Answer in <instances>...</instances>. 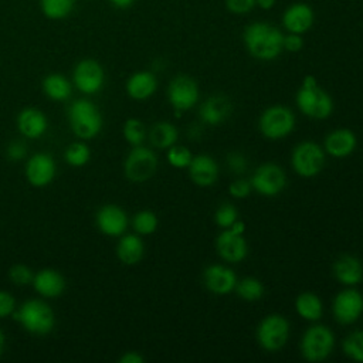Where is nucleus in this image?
<instances>
[{
	"label": "nucleus",
	"instance_id": "nucleus-1",
	"mask_svg": "<svg viewBox=\"0 0 363 363\" xmlns=\"http://www.w3.org/2000/svg\"><path fill=\"white\" fill-rule=\"evenodd\" d=\"M242 41L251 57L259 61H272L284 51V34L267 21H254L242 33Z\"/></svg>",
	"mask_w": 363,
	"mask_h": 363
},
{
	"label": "nucleus",
	"instance_id": "nucleus-2",
	"mask_svg": "<svg viewBox=\"0 0 363 363\" xmlns=\"http://www.w3.org/2000/svg\"><path fill=\"white\" fill-rule=\"evenodd\" d=\"M295 102L301 113L306 118L322 121L333 112L332 96L318 84L313 75H306L296 91Z\"/></svg>",
	"mask_w": 363,
	"mask_h": 363
},
{
	"label": "nucleus",
	"instance_id": "nucleus-3",
	"mask_svg": "<svg viewBox=\"0 0 363 363\" xmlns=\"http://www.w3.org/2000/svg\"><path fill=\"white\" fill-rule=\"evenodd\" d=\"M335 347V333L326 325H311L302 335L299 352L306 362L318 363L326 360Z\"/></svg>",
	"mask_w": 363,
	"mask_h": 363
},
{
	"label": "nucleus",
	"instance_id": "nucleus-4",
	"mask_svg": "<svg viewBox=\"0 0 363 363\" xmlns=\"http://www.w3.org/2000/svg\"><path fill=\"white\" fill-rule=\"evenodd\" d=\"M296 125L295 113L284 105H272L264 109L258 119V129L265 139L281 140L289 136Z\"/></svg>",
	"mask_w": 363,
	"mask_h": 363
},
{
	"label": "nucleus",
	"instance_id": "nucleus-5",
	"mask_svg": "<svg viewBox=\"0 0 363 363\" xmlns=\"http://www.w3.org/2000/svg\"><path fill=\"white\" fill-rule=\"evenodd\" d=\"M289 333V322L281 313H269L264 316L255 329V337L259 347L269 353L281 350L286 345Z\"/></svg>",
	"mask_w": 363,
	"mask_h": 363
},
{
	"label": "nucleus",
	"instance_id": "nucleus-6",
	"mask_svg": "<svg viewBox=\"0 0 363 363\" xmlns=\"http://www.w3.org/2000/svg\"><path fill=\"white\" fill-rule=\"evenodd\" d=\"M72 132L81 139H92L102 129L99 109L88 99H77L68 109Z\"/></svg>",
	"mask_w": 363,
	"mask_h": 363
},
{
	"label": "nucleus",
	"instance_id": "nucleus-7",
	"mask_svg": "<svg viewBox=\"0 0 363 363\" xmlns=\"http://www.w3.org/2000/svg\"><path fill=\"white\" fill-rule=\"evenodd\" d=\"M326 163L323 147L312 140H303L295 145L291 153V164L294 172L305 179L318 176Z\"/></svg>",
	"mask_w": 363,
	"mask_h": 363
},
{
	"label": "nucleus",
	"instance_id": "nucleus-8",
	"mask_svg": "<svg viewBox=\"0 0 363 363\" xmlns=\"http://www.w3.org/2000/svg\"><path fill=\"white\" fill-rule=\"evenodd\" d=\"M14 319L18 320L27 332L34 335H47L55 325L52 309L40 299L24 302L14 313Z\"/></svg>",
	"mask_w": 363,
	"mask_h": 363
},
{
	"label": "nucleus",
	"instance_id": "nucleus-9",
	"mask_svg": "<svg viewBox=\"0 0 363 363\" xmlns=\"http://www.w3.org/2000/svg\"><path fill=\"white\" fill-rule=\"evenodd\" d=\"M245 223L237 220L231 227L224 228L216 238V251L218 257L230 264H238L248 254V242L244 237Z\"/></svg>",
	"mask_w": 363,
	"mask_h": 363
},
{
	"label": "nucleus",
	"instance_id": "nucleus-10",
	"mask_svg": "<svg viewBox=\"0 0 363 363\" xmlns=\"http://www.w3.org/2000/svg\"><path fill=\"white\" fill-rule=\"evenodd\" d=\"M200 99L199 84L194 78L180 74L172 78L167 86V101L176 113L193 109Z\"/></svg>",
	"mask_w": 363,
	"mask_h": 363
},
{
	"label": "nucleus",
	"instance_id": "nucleus-11",
	"mask_svg": "<svg viewBox=\"0 0 363 363\" xmlns=\"http://www.w3.org/2000/svg\"><path fill=\"white\" fill-rule=\"evenodd\" d=\"M157 164V156L152 149L142 145L133 146L123 164L125 176L133 183H143L156 173Z\"/></svg>",
	"mask_w": 363,
	"mask_h": 363
},
{
	"label": "nucleus",
	"instance_id": "nucleus-12",
	"mask_svg": "<svg viewBox=\"0 0 363 363\" xmlns=\"http://www.w3.org/2000/svg\"><path fill=\"white\" fill-rule=\"evenodd\" d=\"M250 182L259 196L275 197L286 186V173L277 163H262L255 169Z\"/></svg>",
	"mask_w": 363,
	"mask_h": 363
},
{
	"label": "nucleus",
	"instance_id": "nucleus-13",
	"mask_svg": "<svg viewBox=\"0 0 363 363\" xmlns=\"http://www.w3.org/2000/svg\"><path fill=\"white\" fill-rule=\"evenodd\" d=\"M332 313L340 325L354 323L363 313V295L353 286H346L333 298Z\"/></svg>",
	"mask_w": 363,
	"mask_h": 363
},
{
	"label": "nucleus",
	"instance_id": "nucleus-14",
	"mask_svg": "<svg viewBox=\"0 0 363 363\" xmlns=\"http://www.w3.org/2000/svg\"><path fill=\"white\" fill-rule=\"evenodd\" d=\"M235 272L223 264H211L203 271V284L214 295H228L237 284Z\"/></svg>",
	"mask_w": 363,
	"mask_h": 363
},
{
	"label": "nucleus",
	"instance_id": "nucleus-15",
	"mask_svg": "<svg viewBox=\"0 0 363 363\" xmlns=\"http://www.w3.org/2000/svg\"><path fill=\"white\" fill-rule=\"evenodd\" d=\"M105 74L102 67L94 60H82L74 69L75 86L84 94H96L104 86Z\"/></svg>",
	"mask_w": 363,
	"mask_h": 363
},
{
	"label": "nucleus",
	"instance_id": "nucleus-16",
	"mask_svg": "<svg viewBox=\"0 0 363 363\" xmlns=\"http://www.w3.org/2000/svg\"><path fill=\"white\" fill-rule=\"evenodd\" d=\"M55 176V162L48 153L33 155L26 164V177L34 187H44Z\"/></svg>",
	"mask_w": 363,
	"mask_h": 363
},
{
	"label": "nucleus",
	"instance_id": "nucleus-17",
	"mask_svg": "<svg viewBox=\"0 0 363 363\" xmlns=\"http://www.w3.org/2000/svg\"><path fill=\"white\" fill-rule=\"evenodd\" d=\"M315 21V13L308 3H292L282 14V26L288 33L305 34L309 31Z\"/></svg>",
	"mask_w": 363,
	"mask_h": 363
},
{
	"label": "nucleus",
	"instance_id": "nucleus-18",
	"mask_svg": "<svg viewBox=\"0 0 363 363\" xmlns=\"http://www.w3.org/2000/svg\"><path fill=\"white\" fill-rule=\"evenodd\" d=\"M190 180L199 187H210L218 179V164L216 159L210 155L200 153L193 156L190 164L187 166Z\"/></svg>",
	"mask_w": 363,
	"mask_h": 363
},
{
	"label": "nucleus",
	"instance_id": "nucleus-19",
	"mask_svg": "<svg viewBox=\"0 0 363 363\" xmlns=\"http://www.w3.org/2000/svg\"><path fill=\"white\" fill-rule=\"evenodd\" d=\"M357 146V138L353 130L347 128H339L329 132L323 140V150L326 155L335 159H343L350 156Z\"/></svg>",
	"mask_w": 363,
	"mask_h": 363
},
{
	"label": "nucleus",
	"instance_id": "nucleus-20",
	"mask_svg": "<svg viewBox=\"0 0 363 363\" xmlns=\"http://www.w3.org/2000/svg\"><path fill=\"white\" fill-rule=\"evenodd\" d=\"M96 225L105 235L119 237L128 227V216L119 206L105 204L96 213Z\"/></svg>",
	"mask_w": 363,
	"mask_h": 363
},
{
	"label": "nucleus",
	"instance_id": "nucleus-21",
	"mask_svg": "<svg viewBox=\"0 0 363 363\" xmlns=\"http://www.w3.org/2000/svg\"><path fill=\"white\" fill-rule=\"evenodd\" d=\"M231 102L224 95H211L208 96L199 108V118L201 123L210 126H218L231 113Z\"/></svg>",
	"mask_w": 363,
	"mask_h": 363
},
{
	"label": "nucleus",
	"instance_id": "nucleus-22",
	"mask_svg": "<svg viewBox=\"0 0 363 363\" xmlns=\"http://www.w3.org/2000/svg\"><path fill=\"white\" fill-rule=\"evenodd\" d=\"M333 277L345 286H354L363 281V264L354 255H340L332 267Z\"/></svg>",
	"mask_w": 363,
	"mask_h": 363
},
{
	"label": "nucleus",
	"instance_id": "nucleus-23",
	"mask_svg": "<svg viewBox=\"0 0 363 363\" xmlns=\"http://www.w3.org/2000/svg\"><path fill=\"white\" fill-rule=\"evenodd\" d=\"M17 128L23 136L37 139L45 133L48 122L45 115L40 109L26 108L18 113Z\"/></svg>",
	"mask_w": 363,
	"mask_h": 363
},
{
	"label": "nucleus",
	"instance_id": "nucleus-24",
	"mask_svg": "<svg viewBox=\"0 0 363 363\" xmlns=\"http://www.w3.org/2000/svg\"><path fill=\"white\" fill-rule=\"evenodd\" d=\"M157 89L156 75L150 71H138L126 81V92L132 99L145 101Z\"/></svg>",
	"mask_w": 363,
	"mask_h": 363
},
{
	"label": "nucleus",
	"instance_id": "nucleus-25",
	"mask_svg": "<svg viewBox=\"0 0 363 363\" xmlns=\"http://www.w3.org/2000/svg\"><path fill=\"white\" fill-rule=\"evenodd\" d=\"M31 284L34 285V289L45 298L60 296L65 288V281L62 275L52 268H44L38 271L34 275Z\"/></svg>",
	"mask_w": 363,
	"mask_h": 363
},
{
	"label": "nucleus",
	"instance_id": "nucleus-26",
	"mask_svg": "<svg viewBox=\"0 0 363 363\" xmlns=\"http://www.w3.org/2000/svg\"><path fill=\"white\" fill-rule=\"evenodd\" d=\"M145 254V244L138 234H125L121 237L116 255L125 265H135L142 261Z\"/></svg>",
	"mask_w": 363,
	"mask_h": 363
},
{
	"label": "nucleus",
	"instance_id": "nucleus-27",
	"mask_svg": "<svg viewBox=\"0 0 363 363\" xmlns=\"http://www.w3.org/2000/svg\"><path fill=\"white\" fill-rule=\"evenodd\" d=\"M295 311L302 319L318 322L323 315V303L315 292L303 291L295 299Z\"/></svg>",
	"mask_w": 363,
	"mask_h": 363
},
{
	"label": "nucleus",
	"instance_id": "nucleus-28",
	"mask_svg": "<svg viewBox=\"0 0 363 363\" xmlns=\"http://www.w3.org/2000/svg\"><path fill=\"white\" fill-rule=\"evenodd\" d=\"M149 142L156 149H169L179 139L177 128L167 121L156 122L149 130Z\"/></svg>",
	"mask_w": 363,
	"mask_h": 363
},
{
	"label": "nucleus",
	"instance_id": "nucleus-29",
	"mask_svg": "<svg viewBox=\"0 0 363 363\" xmlns=\"http://www.w3.org/2000/svg\"><path fill=\"white\" fill-rule=\"evenodd\" d=\"M43 89L45 95L54 101H65L71 95V85L61 74H51L44 78Z\"/></svg>",
	"mask_w": 363,
	"mask_h": 363
},
{
	"label": "nucleus",
	"instance_id": "nucleus-30",
	"mask_svg": "<svg viewBox=\"0 0 363 363\" xmlns=\"http://www.w3.org/2000/svg\"><path fill=\"white\" fill-rule=\"evenodd\" d=\"M234 291L238 298H241L247 302H254L264 296L265 288H264V284L258 278L245 277V278L237 281Z\"/></svg>",
	"mask_w": 363,
	"mask_h": 363
},
{
	"label": "nucleus",
	"instance_id": "nucleus-31",
	"mask_svg": "<svg viewBox=\"0 0 363 363\" xmlns=\"http://www.w3.org/2000/svg\"><path fill=\"white\" fill-rule=\"evenodd\" d=\"M345 356L357 363H363V329L349 333L342 342Z\"/></svg>",
	"mask_w": 363,
	"mask_h": 363
},
{
	"label": "nucleus",
	"instance_id": "nucleus-32",
	"mask_svg": "<svg viewBox=\"0 0 363 363\" xmlns=\"http://www.w3.org/2000/svg\"><path fill=\"white\" fill-rule=\"evenodd\" d=\"M157 216L150 210L138 211L132 218V227L139 235H149L157 230Z\"/></svg>",
	"mask_w": 363,
	"mask_h": 363
},
{
	"label": "nucleus",
	"instance_id": "nucleus-33",
	"mask_svg": "<svg viewBox=\"0 0 363 363\" xmlns=\"http://www.w3.org/2000/svg\"><path fill=\"white\" fill-rule=\"evenodd\" d=\"M122 132H123V138L126 139V142L132 146L142 145L143 140L146 139V128H145L143 122L136 118L126 119V122L123 123Z\"/></svg>",
	"mask_w": 363,
	"mask_h": 363
},
{
	"label": "nucleus",
	"instance_id": "nucleus-34",
	"mask_svg": "<svg viewBox=\"0 0 363 363\" xmlns=\"http://www.w3.org/2000/svg\"><path fill=\"white\" fill-rule=\"evenodd\" d=\"M74 0H41L43 13L50 18H64L71 13Z\"/></svg>",
	"mask_w": 363,
	"mask_h": 363
},
{
	"label": "nucleus",
	"instance_id": "nucleus-35",
	"mask_svg": "<svg viewBox=\"0 0 363 363\" xmlns=\"http://www.w3.org/2000/svg\"><path fill=\"white\" fill-rule=\"evenodd\" d=\"M64 157H65L67 163H69L71 166L79 167V166H84L85 163H88V160L91 157V150L85 143L74 142L67 147Z\"/></svg>",
	"mask_w": 363,
	"mask_h": 363
},
{
	"label": "nucleus",
	"instance_id": "nucleus-36",
	"mask_svg": "<svg viewBox=\"0 0 363 363\" xmlns=\"http://www.w3.org/2000/svg\"><path fill=\"white\" fill-rule=\"evenodd\" d=\"M166 157H167V162L170 166H173L176 169H187V166L190 164V162L193 159V155L186 146L174 143L173 146H170L167 149Z\"/></svg>",
	"mask_w": 363,
	"mask_h": 363
},
{
	"label": "nucleus",
	"instance_id": "nucleus-37",
	"mask_svg": "<svg viewBox=\"0 0 363 363\" xmlns=\"http://www.w3.org/2000/svg\"><path fill=\"white\" fill-rule=\"evenodd\" d=\"M238 220V210L231 203H223L214 213V223L221 228L231 227Z\"/></svg>",
	"mask_w": 363,
	"mask_h": 363
},
{
	"label": "nucleus",
	"instance_id": "nucleus-38",
	"mask_svg": "<svg viewBox=\"0 0 363 363\" xmlns=\"http://www.w3.org/2000/svg\"><path fill=\"white\" fill-rule=\"evenodd\" d=\"M9 278L14 285H27L33 282V271L23 264H16L9 269Z\"/></svg>",
	"mask_w": 363,
	"mask_h": 363
},
{
	"label": "nucleus",
	"instance_id": "nucleus-39",
	"mask_svg": "<svg viewBox=\"0 0 363 363\" xmlns=\"http://www.w3.org/2000/svg\"><path fill=\"white\" fill-rule=\"evenodd\" d=\"M227 167L234 174H242L248 167L247 157L240 152H230L225 157Z\"/></svg>",
	"mask_w": 363,
	"mask_h": 363
},
{
	"label": "nucleus",
	"instance_id": "nucleus-40",
	"mask_svg": "<svg viewBox=\"0 0 363 363\" xmlns=\"http://www.w3.org/2000/svg\"><path fill=\"white\" fill-rule=\"evenodd\" d=\"M252 186L250 180L245 179H237L228 184V193L234 199H245L251 194Z\"/></svg>",
	"mask_w": 363,
	"mask_h": 363
},
{
	"label": "nucleus",
	"instance_id": "nucleus-41",
	"mask_svg": "<svg viewBox=\"0 0 363 363\" xmlns=\"http://www.w3.org/2000/svg\"><path fill=\"white\" fill-rule=\"evenodd\" d=\"M255 6V0H225V7L233 14L250 13Z\"/></svg>",
	"mask_w": 363,
	"mask_h": 363
},
{
	"label": "nucleus",
	"instance_id": "nucleus-42",
	"mask_svg": "<svg viewBox=\"0 0 363 363\" xmlns=\"http://www.w3.org/2000/svg\"><path fill=\"white\" fill-rule=\"evenodd\" d=\"M284 50L289 51V52H298L303 48V38L302 34H295V33H289L288 35H284Z\"/></svg>",
	"mask_w": 363,
	"mask_h": 363
},
{
	"label": "nucleus",
	"instance_id": "nucleus-43",
	"mask_svg": "<svg viewBox=\"0 0 363 363\" xmlns=\"http://www.w3.org/2000/svg\"><path fill=\"white\" fill-rule=\"evenodd\" d=\"M16 306L14 298L7 291H0V318H6L13 313Z\"/></svg>",
	"mask_w": 363,
	"mask_h": 363
},
{
	"label": "nucleus",
	"instance_id": "nucleus-44",
	"mask_svg": "<svg viewBox=\"0 0 363 363\" xmlns=\"http://www.w3.org/2000/svg\"><path fill=\"white\" fill-rule=\"evenodd\" d=\"M7 156L10 160H14V162L21 160L26 156V145L18 140L10 143L7 147Z\"/></svg>",
	"mask_w": 363,
	"mask_h": 363
},
{
	"label": "nucleus",
	"instance_id": "nucleus-45",
	"mask_svg": "<svg viewBox=\"0 0 363 363\" xmlns=\"http://www.w3.org/2000/svg\"><path fill=\"white\" fill-rule=\"evenodd\" d=\"M145 357L138 352H126L119 357V363H143Z\"/></svg>",
	"mask_w": 363,
	"mask_h": 363
},
{
	"label": "nucleus",
	"instance_id": "nucleus-46",
	"mask_svg": "<svg viewBox=\"0 0 363 363\" xmlns=\"http://www.w3.org/2000/svg\"><path fill=\"white\" fill-rule=\"evenodd\" d=\"M277 0H255L257 6L261 7L262 10H271L275 6Z\"/></svg>",
	"mask_w": 363,
	"mask_h": 363
},
{
	"label": "nucleus",
	"instance_id": "nucleus-47",
	"mask_svg": "<svg viewBox=\"0 0 363 363\" xmlns=\"http://www.w3.org/2000/svg\"><path fill=\"white\" fill-rule=\"evenodd\" d=\"M111 1L118 9H128V7H130L133 4L135 0H111Z\"/></svg>",
	"mask_w": 363,
	"mask_h": 363
},
{
	"label": "nucleus",
	"instance_id": "nucleus-48",
	"mask_svg": "<svg viewBox=\"0 0 363 363\" xmlns=\"http://www.w3.org/2000/svg\"><path fill=\"white\" fill-rule=\"evenodd\" d=\"M3 346H4V333L0 330V354L3 352Z\"/></svg>",
	"mask_w": 363,
	"mask_h": 363
}]
</instances>
